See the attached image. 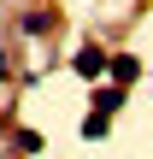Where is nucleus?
Wrapping results in <instances>:
<instances>
[{
  "mask_svg": "<svg viewBox=\"0 0 153 159\" xmlns=\"http://www.w3.org/2000/svg\"><path fill=\"white\" fill-rule=\"evenodd\" d=\"M18 153H41V136L35 130H18Z\"/></svg>",
  "mask_w": 153,
  "mask_h": 159,
  "instance_id": "nucleus-6",
  "label": "nucleus"
},
{
  "mask_svg": "<svg viewBox=\"0 0 153 159\" xmlns=\"http://www.w3.org/2000/svg\"><path fill=\"white\" fill-rule=\"evenodd\" d=\"M83 136H88V142H100V136H106V118H100V112H88V118H83Z\"/></svg>",
  "mask_w": 153,
  "mask_h": 159,
  "instance_id": "nucleus-5",
  "label": "nucleus"
},
{
  "mask_svg": "<svg viewBox=\"0 0 153 159\" xmlns=\"http://www.w3.org/2000/svg\"><path fill=\"white\" fill-rule=\"evenodd\" d=\"M24 30H29V35H47V30H53V12H24Z\"/></svg>",
  "mask_w": 153,
  "mask_h": 159,
  "instance_id": "nucleus-4",
  "label": "nucleus"
},
{
  "mask_svg": "<svg viewBox=\"0 0 153 159\" xmlns=\"http://www.w3.org/2000/svg\"><path fill=\"white\" fill-rule=\"evenodd\" d=\"M118 106H124V89H118V83H112V89H94V112H100V118H112Z\"/></svg>",
  "mask_w": 153,
  "mask_h": 159,
  "instance_id": "nucleus-3",
  "label": "nucleus"
},
{
  "mask_svg": "<svg viewBox=\"0 0 153 159\" xmlns=\"http://www.w3.org/2000/svg\"><path fill=\"white\" fill-rule=\"evenodd\" d=\"M106 59H112V53H100V47H83V53H77V59H71V71H77V77H88V83H94V77H106Z\"/></svg>",
  "mask_w": 153,
  "mask_h": 159,
  "instance_id": "nucleus-1",
  "label": "nucleus"
},
{
  "mask_svg": "<svg viewBox=\"0 0 153 159\" xmlns=\"http://www.w3.org/2000/svg\"><path fill=\"white\" fill-rule=\"evenodd\" d=\"M106 71H112V83L124 89V83H136V77H142V59H130V53H112V59H106Z\"/></svg>",
  "mask_w": 153,
  "mask_h": 159,
  "instance_id": "nucleus-2",
  "label": "nucleus"
}]
</instances>
